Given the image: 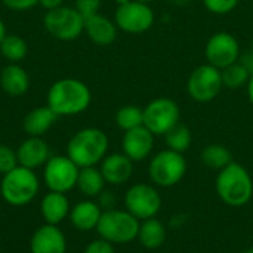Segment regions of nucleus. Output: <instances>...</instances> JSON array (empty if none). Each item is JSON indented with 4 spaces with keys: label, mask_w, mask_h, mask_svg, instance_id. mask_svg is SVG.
Here are the masks:
<instances>
[{
    "label": "nucleus",
    "mask_w": 253,
    "mask_h": 253,
    "mask_svg": "<svg viewBox=\"0 0 253 253\" xmlns=\"http://www.w3.org/2000/svg\"><path fill=\"white\" fill-rule=\"evenodd\" d=\"M90 101L92 93L87 84L71 77L53 82L46 95V105L50 107L59 117L84 113L89 108Z\"/></svg>",
    "instance_id": "nucleus-1"
},
{
    "label": "nucleus",
    "mask_w": 253,
    "mask_h": 253,
    "mask_svg": "<svg viewBox=\"0 0 253 253\" xmlns=\"http://www.w3.org/2000/svg\"><path fill=\"white\" fill-rule=\"evenodd\" d=\"M218 197L230 208H243L253 197V179L249 170L240 163H230L218 172L215 179Z\"/></svg>",
    "instance_id": "nucleus-2"
},
{
    "label": "nucleus",
    "mask_w": 253,
    "mask_h": 253,
    "mask_svg": "<svg viewBox=\"0 0 253 253\" xmlns=\"http://www.w3.org/2000/svg\"><path fill=\"white\" fill-rule=\"evenodd\" d=\"M110 141L104 130L84 127L76 132L67 144V156L79 166H98L108 153Z\"/></svg>",
    "instance_id": "nucleus-3"
},
{
    "label": "nucleus",
    "mask_w": 253,
    "mask_h": 253,
    "mask_svg": "<svg viewBox=\"0 0 253 253\" xmlns=\"http://www.w3.org/2000/svg\"><path fill=\"white\" fill-rule=\"evenodd\" d=\"M40 190V181L33 169L16 166L4 173L0 182V194L10 206H25L31 203Z\"/></svg>",
    "instance_id": "nucleus-4"
},
{
    "label": "nucleus",
    "mask_w": 253,
    "mask_h": 253,
    "mask_svg": "<svg viewBox=\"0 0 253 253\" xmlns=\"http://www.w3.org/2000/svg\"><path fill=\"white\" fill-rule=\"evenodd\" d=\"M141 221L136 219L126 209L104 211L96 227V233L101 239L111 245H127L138 239Z\"/></svg>",
    "instance_id": "nucleus-5"
},
{
    "label": "nucleus",
    "mask_w": 253,
    "mask_h": 253,
    "mask_svg": "<svg viewBox=\"0 0 253 253\" xmlns=\"http://www.w3.org/2000/svg\"><path fill=\"white\" fill-rule=\"evenodd\" d=\"M187 173V160L182 153L169 148L159 151L148 165V176L157 188H170L179 184Z\"/></svg>",
    "instance_id": "nucleus-6"
},
{
    "label": "nucleus",
    "mask_w": 253,
    "mask_h": 253,
    "mask_svg": "<svg viewBox=\"0 0 253 253\" xmlns=\"http://www.w3.org/2000/svg\"><path fill=\"white\" fill-rule=\"evenodd\" d=\"M43 25L52 37L61 42H71L79 39L84 31V18L76 7L62 4L56 9L46 10Z\"/></svg>",
    "instance_id": "nucleus-7"
},
{
    "label": "nucleus",
    "mask_w": 253,
    "mask_h": 253,
    "mask_svg": "<svg viewBox=\"0 0 253 253\" xmlns=\"http://www.w3.org/2000/svg\"><path fill=\"white\" fill-rule=\"evenodd\" d=\"M125 209L139 221L156 218L162 209V196L159 188L145 182L130 185L125 193Z\"/></svg>",
    "instance_id": "nucleus-8"
},
{
    "label": "nucleus",
    "mask_w": 253,
    "mask_h": 253,
    "mask_svg": "<svg viewBox=\"0 0 253 253\" xmlns=\"http://www.w3.org/2000/svg\"><path fill=\"white\" fill-rule=\"evenodd\" d=\"M80 168L65 156H50L43 166V181L49 191L67 194L77 187Z\"/></svg>",
    "instance_id": "nucleus-9"
},
{
    "label": "nucleus",
    "mask_w": 253,
    "mask_h": 253,
    "mask_svg": "<svg viewBox=\"0 0 253 253\" xmlns=\"http://www.w3.org/2000/svg\"><path fill=\"white\" fill-rule=\"evenodd\" d=\"M179 105L170 98H157L144 108V126L156 136L166 135L179 123Z\"/></svg>",
    "instance_id": "nucleus-10"
},
{
    "label": "nucleus",
    "mask_w": 253,
    "mask_h": 253,
    "mask_svg": "<svg viewBox=\"0 0 253 253\" xmlns=\"http://www.w3.org/2000/svg\"><path fill=\"white\" fill-rule=\"evenodd\" d=\"M221 70L211 64H203L197 67L188 77L187 92L196 102H211L222 90Z\"/></svg>",
    "instance_id": "nucleus-11"
},
{
    "label": "nucleus",
    "mask_w": 253,
    "mask_h": 253,
    "mask_svg": "<svg viewBox=\"0 0 253 253\" xmlns=\"http://www.w3.org/2000/svg\"><path fill=\"white\" fill-rule=\"evenodd\" d=\"M114 22L119 30L129 34H142L154 24V12L148 3L130 0L126 4L117 6Z\"/></svg>",
    "instance_id": "nucleus-12"
},
{
    "label": "nucleus",
    "mask_w": 253,
    "mask_h": 253,
    "mask_svg": "<svg viewBox=\"0 0 253 253\" xmlns=\"http://www.w3.org/2000/svg\"><path fill=\"white\" fill-rule=\"evenodd\" d=\"M205 56L208 64L216 67L218 70H224L231 64H236L240 58V46L237 39L227 33L219 31L211 36L205 47Z\"/></svg>",
    "instance_id": "nucleus-13"
},
{
    "label": "nucleus",
    "mask_w": 253,
    "mask_h": 253,
    "mask_svg": "<svg viewBox=\"0 0 253 253\" xmlns=\"http://www.w3.org/2000/svg\"><path fill=\"white\" fill-rule=\"evenodd\" d=\"M153 148L154 135L145 126H139L125 132L122 139V153L126 154L133 163L142 162L150 157Z\"/></svg>",
    "instance_id": "nucleus-14"
},
{
    "label": "nucleus",
    "mask_w": 253,
    "mask_h": 253,
    "mask_svg": "<svg viewBox=\"0 0 253 253\" xmlns=\"http://www.w3.org/2000/svg\"><path fill=\"white\" fill-rule=\"evenodd\" d=\"M31 253H67V239L58 225L43 224L30 240Z\"/></svg>",
    "instance_id": "nucleus-15"
},
{
    "label": "nucleus",
    "mask_w": 253,
    "mask_h": 253,
    "mask_svg": "<svg viewBox=\"0 0 253 253\" xmlns=\"http://www.w3.org/2000/svg\"><path fill=\"white\" fill-rule=\"evenodd\" d=\"M18 165L28 169H39L50 159V148L42 136H28L16 148Z\"/></svg>",
    "instance_id": "nucleus-16"
},
{
    "label": "nucleus",
    "mask_w": 253,
    "mask_h": 253,
    "mask_svg": "<svg viewBox=\"0 0 253 253\" xmlns=\"http://www.w3.org/2000/svg\"><path fill=\"white\" fill-rule=\"evenodd\" d=\"M99 170L110 185H123L133 175V162L123 153L107 154L99 163Z\"/></svg>",
    "instance_id": "nucleus-17"
},
{
    "label": "nucleus",
    "mask_w": 253,
    "mask_h": 253,
    "mask_svg": "<svg viewBox=\"0 0 253 253\" xmlns=\"http://www.w3.org/2000/svg\"><path fill=\"white\" fill-rule=\"evenodd\" d=\"M102 212L104 211L101 209L98 202L92 199H86L71 206L68 218H70L71 225L76 230L82 233H89V231L96 230Z\"/></svg>",
    "instance_id": "nucleus-18"
},
{
    "label": "nucleus",
    "mask_w": 253,
    "mask_h": 253,
    "mask_svg": "<svg viewBox=\"0 0 253 253\" xmlns=\"http://www.w3.org/2000/svg\"><path fill=\"white\" fill-rule=\"evenodd\" d=\"M70 211L71 205L64 193L49 191L40 202V215L44 219V224L59 225L68 218Z\"/></svg>",
    "instance_id": "nucleus-19"
},
{
    "label": "nucleus",
    "mask_w": 253,
    "mask_h": 253,
    "mask_svg": "<svg viewBox=\"0 0 253 253\" xmlns=\"http://www.w3.org/2000/svg\"><path fill=\"white\" fill-rule=\"evenodd\" d=\"M0 87L12 98L24 96L30 89V76L19 64H7L0 71Z\"/></svg>",
    "instance_id": "nucleus-20"
},
{
    "label": "nucleus",
    "mask_w": 253,
    "mask_h": 253,
    "mask_svg": "<svg viewBox=\"0 0 253 253\" xmlns=\"http://www.w3.org/2000/svg\"><path fill=\"white\" fill-rule=\"evenodd\" d=\"M117 25L110 18L96 13L84 19V33L89 40L99 46H108L117 39Z\"/></svg>",
    "instance_id": "nucleus-21"
},
{
    "label": "nucleus",
    "mask_w": 253,
    "mask_h": 253,
    "mask_svg": "<svg viewBox=\"0 0 253 253\" xmlns=\"http://www.w3.org/2000/svg\"><path fill=\"white\" fill-rule=\"evenodd\" d=\"M59 116L47 105L31 110L22 120L24 132L28 136H43L55 125Z\"/></svg>",
    "instance_id": "nucleus-22"
},
{
    "label": "nucleus",
    "mask_w": 253,
    "mask_h": 253,
    "mask_svg": "<svg viewBox=\"0 0 253 253\" xmlns=\"http://www.w3.org/2000/svg\"><path fill=\"white\" fill-rule=\"evenodd\" d=\"M166 237H168V228L157 218H150V219L141 221L136 240L141 243V246L144 249H147V251L160 249L165 245Z\"/></svg>",
    "instance_id": "nucleus-23"
},
{
    "label": "nucleus",
    "mask_w": 253,
    "mask_h": 253,
    "mask_svg": "<svg viewBox=\"0 0 253 253\" xmlns=\"http://www.w3.org/2000/svg\"><path fill=\"white\" fill-rule=\"evenodd\" d=\"M105 179L96 166L80 168L79 178H77V188L79 191L86 196L87 199L98 197L105 190Z\"/></svg>",
    "instance_id": "nucleus-24"
},
{
    "label": "nucleus",
    "mask_w": 253,
    "mask_h": 253,
    "mask_svg": "<svg viewBox=\"0 0 253 253\" xmlns=\"http://www.w3.org/2000/svg\"><path fill=\"white\" fill-rule=\"evenodd\" d=\"M200 160L209 169L219 172L224 168H227L230 163H233V154L227 147H224L221 144H211L202 150Z\"/></svg>",
    "instance_id": "nucleus-25"
},
{
    "label": "nucleus",
    "mask_w": 253,
    "mask_h": 253,
    "mask_svg": "<svg viewBox=\"0 0 253 253\" xmlns=\"http://www.w3.org/2000/svg\"><path fill=\"white\" fill-rule=\"evenodd\" d=\"M0 53L9 64H19L28 53V44L18 34H6L0 43Z\"/></svg>",
    "instance_id": "nucleus-26"
},
{
    "label": "nucleus",
    "mask_w": 253,
    "mask_h": 253,
    "mask_svg": "<svg viewBox=\"0 0 253 253\" xmlns=\"http://www.w3.org/2000/svg\"><path fill=\"white\" fill-rule=\"evenodd\" d=\"M165 142L166 147L172 151L176 153H185L193 142V133L188 126L178 123L175 127H172L166 135H165Z\"/></svg>",
    "instance_id": "nucleus-27"
},
{
    "label": "nucleus",
    "mask_w": 253,
    "mask_h": 253,
    "mask_svg": "<svg viewBox=\"0 0 253 253\" xmlns=\"http://www.w3.org/2000/svg\"><path fill=\"white\" fill-rule=\"evenodd\" d=\"M251 74L252 71L245 64H240L237 61L236 64H231L230 67L221 70L222 84L224 87H230V89H239L242 86H248Z\"/></svg>",
    "instance_id": "nucleus-28"
},
{
    "label": "nucleus",
    "mask_w": 253,
    "mask_h": 253,
    "mask_svg": "<svg viewBox=\"0 0 253 253\" xmlns=\"http://www.w3.org/2000/svg\"><path fill=\"white\" fill-rule=\"evenodd\" d=\"M116 125L123 130L127 132L130 129L144 126V108L138 105H125L116 113Z\"/></svg>",
    "instance_id": "nucleus-29"
},
{
    "label": "nucleus",
    "mask_w": 253,
    "mask_h": 253,
    "mask_svg": "<svg viewBox=\"0 0 253 253\" xmlns=\"http://www.w3.org/2000/svg\"><path fill=\"white\" fill-rule=\"evenodd\" d=\"M16 166H18L16 150H12L10 147L0 144V175L10 172Z\"/></svg>",
    "instance_id": "nucleus-30"
},
{
    "label": "nucleus",
    "mask_w": 253,
    "mask_h": 253,
    "mask_svg": "<svg viewBox=\"0 0 253 253\" xmlns=\"http://www.w3.org/2000/svg\"><path fill=\"white\" fill-rule=\"evenodd\" d=\"M240 0H203L206 9L216 15H227L237 7Z\"/></svg>",
    "instance_id": "nucleus-31"
},
{
    "label": "nucleus",
    "mask_w": 253,
    "mask_h": 253,
    "mask_svg": "<svg viewBox=\"0 0 253 253\" xmlns=\"http://www.w3.org/2000/svg\"><path fill=\"white\" fill-rule=\"evenodd\" d=\"M101 3H102V0H76L74 7L84 19H87V18L99 13Z\"/></svg>",
    "instance_id": "nucleus-32"
},
{
    "label": "nucleus",
    "mask_w": 253,
    "mask_h": 253,
    "mask_svg": "<svg viewBox=\"0 0 253 253\" xmlns=\"http://www.w3.org/2000/svg\"><path fill=\"white\" fill-rule=\"evenodd\" d=\"M83 253H116V249H114V245L99 237L96 240H92L84 248Z\"/></svg>",
    "instance_id": "nucleus-33"
},
{
    "label": "nucleus",
    "mask_w": 253,
    "mask_h": 253,
    "mask_svg": "<svg viewBox=\"0 0 253 253\" xmlns=\"http://www.w3.org/2000/svg\"><path fill=\"white\" fill-rule=\"evenodd\" d=\"M1 3L15 12H24V10H30L34 6L39 4V0H1Z\"/></svg>",
    "instance_id": "nucleus-34"
},
{
    "label": "nucleus",
    "mask_w": 253,
    "mask_h": 253,
    "mask_svg": "<svg viewBox=\"0 0 253 253\" xmlns=\"http://www.w3.org/2000/svg\"><path fill=\"white\" fill-rule=\"evenodd\" d=\"M98 205L101 206L102 211H110L116 208V196L111 191L104 190L99 196H98Z\"/></svg>",
    "instance_id": "nucleus-35"
},
{
    "label": "nucleus",
    "mask_w": 253,
    "mask_h": 253,
    "mask_svg": "<svg viewBox=\"0 0 253 253\" xmlns=\"http://www.w3.org/2000/svg\"><path fill=\"white\" fill-rule=\"evenodd\" d=\"M39 4L46 10H52V9H56L59 6H62L64 0H39Z\"/></svg>",
    "instance_id": "nucleus-36"
},
{
    "label": "nucleus",
    "mask_w": 253,
    "mask_h": 253,
    "mask_svg": "<svg viewBox=\"0 0 253 253\" xmlns=\"http://www.w3.org/2000/svg\"><path fill=\"white\" fill-rule=\"evenodd\" d=\"M248 96H249V101L253 105V71L251 74V79H249V83H248Z\"/></svg>",
    "instance_id": "nucleus-37"
},
{
    "label": "nucleus",
    "mask_w": 253,
    "mask_h": 253,
    "mask_svg": "<svg viewBox=\"0 0 253 253\" xmlns=\"http://www.w3.org/2000/svg\"><path fill=\"white\" fill-rule=\"evenodd\" d=\"M7 34V31H6V25H4V22H3V19L0 18V43H1V40L4 39V36Z\"/></svg>",
    "instance_id": "nucleus-38"
},
{
    "label": "nucleus",
    "mask_w": 253,
    "mask_h": 253,
    "mask_svg": "<svg viewBox=\"0 0 253 253\" xmlns=\"http://www.w3.org/2000/svg\"><path fill=\"white\" fill-rule=\"evenodd\" d=\"M130 0H116V3L120 6V4H126V3H129Z\"/></svg>",
    "instance_id": "nucleus-39"
},
{
    "label": "nucleus",
    "mask_w": 253,
    "mask_h": 253,
    "mask_svg": "<svg viewBox=\"0 0 253 253\" xmlns=\"http://www.w3.org/2000/svg\"><path fill=\"white\" fill-rule=\"evenodd\" d=\"M136 1H142V3H150V1H153V0H136Z\"/></svg>",
    "instance_id": "nucleus-40"
},
{
    "label": "nucleus",
    "mask_w": 253,
    "mask_h": 253,
    "mask_svg": "<svg viewBox=\"0 0 253 253\" xmlns=\"http://www.w3.org/2000/svg\"><path fill=\"white\" fill-rule=\"evenodd\" d=\"M243 253H253V248H251V249H248V251H245Z\"/></svg>",
    "instance_id": "nucleus-41"
},
{
    "label": "nucleus",
    "mask_w": 253,
    "mask_h": 253,
    "mask_svg": "<svg viewBox=\"0 0 253 253\" xmlns=\"http://www.w3.org/2000/svg\"><path fill=\"white\" fill-rule=\"evenodd\" d=\"M252 56H253V40H252Z\"/></svg>",
    "instance_id": "nucleus-42"
}]
</instances>
